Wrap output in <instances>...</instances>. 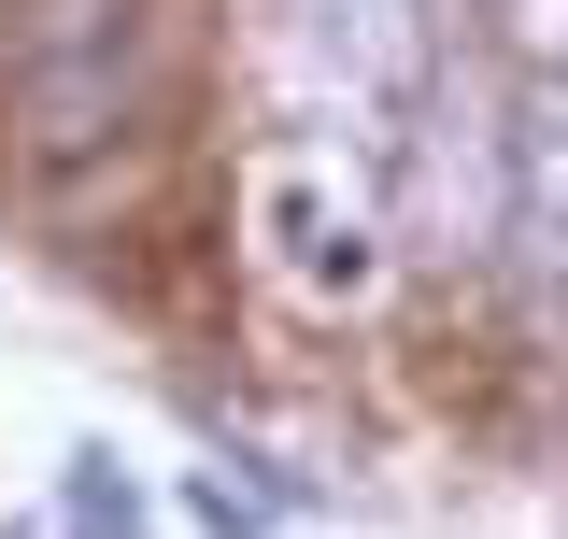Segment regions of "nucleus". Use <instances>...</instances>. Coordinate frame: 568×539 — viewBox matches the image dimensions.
I'll return each instance as SVG.
<instances>
[{
	"mask_svg": "<svg viewBox=\"0 0 568 539\" xmlns=\"http://www.w3.org/2000/svg\"><path fill=\"white\" fill-rule=\"evenodd\" d=\"M71 539H142V497L114 455H71Z\"/></svg>",
	"mask_w": 568,
	"mask_h": 539,
	"instance_id": "4",
	"label": "nucleus"
},
{
	"mask_svg": "<svg viewBox=\"0 0 568 539\" xmlns=\"http://www.w3.org/2000/svg\"><path fill=\"white\" fill-rule=\"evenodd\" d=\"M142 71H156V0H29V43H14V129L43 156H85L142 114Z\"/></svg>",
	"mask_w": 568,
	"mask_h": 539,
	"instance_id": "2",
	"label": "nucleus"
},
{
	"mask_svg": "<svg viewBox=\"0 0 568 539\" xmlns=\"http://www.w3.org/2000/svg\"><path fill=\"white\" fill-rule=\"evenodd\" d=\"M526 256L555 270V298H568V58L526 85Z\"/></svg>",
	"mask_w": 568,
	"mask_h": 539,
	"instance_id": "3",
	"label": "nucleus"
},
{
	"mask_svg": "<svg viewBox=\"0 0 568 539\" xmlns=\"http://www.w3.org/2000/svg\"><path fill=\"white\" fill-rule=\"evenodd\" d=\"M440 71H455L440 0H271V100L298 129V171L271 200H327L342 185L355 213H384L398 185H426Z\"/></svg>",
	"mask_w": 568,
	"mask_h": 539,
	"instance_id": "1",
	"label": "nucleus"
},
{
	"mask_svg": "<svg viewBox=\"0 0 568 539\" xmlns=\"http://www.w3.org/2000/svg\"><path fill=\"white\" fill-rule=\"evenodd\" d=\"M0 539H29V526H0Z\"/></svg>",
	"mask_w": 568,
	"mask_h": 539,
	"instance_id": "5",
	"label": "nucleus"
}]
</instances>
